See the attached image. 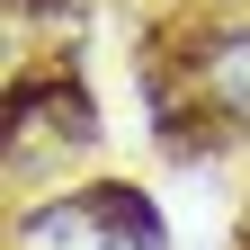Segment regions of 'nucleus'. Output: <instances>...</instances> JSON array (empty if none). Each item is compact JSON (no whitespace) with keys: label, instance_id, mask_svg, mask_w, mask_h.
<instances>
[{"label":"nucleus","instance_id":"obj_2","mask_svg":"<svg viewBox=\"0 0 250 250\" xmlns=\"http://www.w3.org/2000/svg\"><path fill=\"white\" fill-rule=\"evenodd\" d=\"M214 99H224V107H250V36H232L224 54H214Z\"/></svg>","mask_w":250,"mask_h":250},{"label":"nucleus","instance_id":"obj_3","mask_svg":"<svg viewBox=\"0 0 250 250\" xmlns=\"http://www.w3.org/2000/svg\"><path fill=\"white\" fill-rule=\"evenodd\" d=\"M107 250H161V241H152L143 224H125V232H107Z\"/></svg>","mask_w":250,"mask_h":250},{"label":"nucleus","instance_id":"obj_1","mask_svg":"<svg viewBox=\"0 0 250 250\" xmlns=\"http://www.w3.org/2000/svg\"><path fill=\"white\" fill-rule=\"evenodd\" d=\"M18 250H107V214L89 197H54L18 224Z\"/></svg>","mask_w":250,"mask_h":250}]
</instances>
